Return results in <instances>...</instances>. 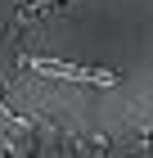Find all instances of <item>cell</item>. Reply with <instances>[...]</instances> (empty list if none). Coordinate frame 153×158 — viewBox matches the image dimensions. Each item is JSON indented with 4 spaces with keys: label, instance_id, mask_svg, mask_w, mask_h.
I'll return each instance as SVG.
<instances>
[{
    "label": "cell",
    "instance_id": "6da1fadb",
    "mask_svg": "<svg viewBox=\"0 0 153 158\" xmlns=\"http://www.w3.org/2000/svg\"><path fill=\"white\" fill-rule=\"evenodd\" d=\"M27 68L50 77H72V81H95V86H117V73H104V68H81V63H54V59H27Z\"/></svg>",
    "mask_w": 153,
    "mask_h": 158
}]
</instances>
